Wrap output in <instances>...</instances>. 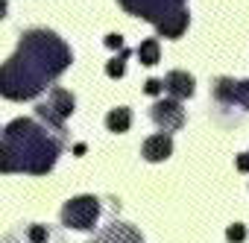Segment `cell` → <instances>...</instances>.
Here are the masks:
<instances>
[{
	"instance_id": "6da1fadb",
	"label": "cell",
	"mask_w": 249,
	"mask_h": 243,
	"mask_svg": "<svg viewBox=\"0 0 249 243\" xmlns=\"http://www.w3.org/2000/svg\"><path fill=\"white\" fill-rule=\"evenodd\" d=\"M71 62V50L44 30H33L21 38V50L0 68V94L9 100L36 97L50 79H56Z\"/></svg>"
},
{
	"instance_id": "7a4b0ae2",
	"label": "cell",
	"mask_w": 249,
	"mask_h": 243,
	"mask_svg": "<svg viewBox=\"0 0 249 243\" xmlns=\"http://www.w3.org/2000/svg\"><path fill=\"white\" fill-rule=\"evenodd\" d=\"M62 144L47 141V132L38 129L33 120H15L3 132V144H0V170H30V158H38V170L47 173L59 156Z\"/></svg>"
},
{
	"instance_id": "3957f363",
	"label": "cell",
	"mask_w": 249,
	"mask_h": 243,
	"mask_svg": "<svg viewBox=\"0 0 249 243\" xmlns=\"http://www.w3.org/2000/svg\"><path fill=\"white\" fill-rule=\"evenodd\" d=\"M100 214V202L94 196H76L62 208V223L73 228H94Z\"/></svg>"
},
{
	"instance_id": "277c9868",
	"label": "cell",
	"mask_w": 249,
	"mask_h": 243,
	"mask_svg": "<svg viewBox=\"0 0 249 243\" xmlns=\"http://www.w3.org/2000/svg\"><path fill=\"white\" fill-rule=\"evenodd\" d=\"M71 111H73V97H71L65 88H53V91L47 94V100L38 105V114L47 117L50 123H56V126L65 123V117H68Z\"/></svg>"
},
{
	"instance_id": "5b68a950",
	"label": "cell",
	"mask_w": 249,
	"mask_h": 243,
	"mask_svg": "<svg viewBox=\"0 0 249 243\" xmlns=\"http://www.w3.org/2000/svg\"><path fill=\"white\" fill-rule=\"evenodd\" d=\"M153 120L164 132H176L185 126V111H182L179 100H159L153 105Z\"/></svg>"
},
{
	"instance_id": "8992f818",
	"label": "cell",
	"mask_w": 249,
	"mask_h": 243,
	"mask_svg": "<svg viewBox=\"0 0 249 243\" xmlns=\"http://www.w3.org/2000/svg\"><path fill=\"white\" fill-rule=\"evenodd\" d=\"M141 153H144L147 161H164L173 153V141H170L167 132H159V135H153V138L144 141V150Z\"/></svg>"
},
{
	"instance_id": "52a82bcc",
	"label": "cell",
	"mask_w": 249,
	"mask_h": 243,
	"mask_svg": "<svg viewBox=\"0 0 249 243\" xmlns=\"http://www.w3.org/2000/svg\"><path fill=\"white\" fill-rule=\"evenodd\" d=\"M161 82H164V88H167L176 100H185V97L194 94V76L185 73V70H170Z\"/></svg>"
},
{
	"instance_id": "ba28073f",
	"label": "cell",
	"mask_w": 249,
	"mask_h": 243,
	"mask_svg": "<svg viewBox=\"0 0 249 243\" xmlns=\"http://www.w3.org/2000/svg\"><path fill=\"white\" fill-rule=\"evenodd\" d=\"M156 27H159V33H161L164 38H179V35L185 33V27H188V12L176 9V12L164 15V18H161Z\"/></svg>"
},
{
	"instance_id": "9c48e42d",
	"label": "cell",
	"mask_w": 249,
	"mask_h": 243,
	"mask_svg": "<svg viewBox=\"0 0 249 243\" xmlns=\"http://www.w3.org/2000/svg\"><path fill=\"white\" fill-rule=\"evenodd\" d=\"M129 123H132V111L126 108V105H120V108H111L108 114H106V126H108V132H126L129 129Z\"/></svg>"
},
{
	"instance_id": "30bf717a",
	"label": "cell",
	"mask_w": 249,
	"mask_h": 243,
	"mask_svg": "<svg viewBox=\"0 0 249 243\" xmlns=\"http://www.w3.org/2000/svg\"><path fill=\"white\" fill-rule=\"evenodd\" d=\"M138 59H141V65H159V41H156V38L141 41V47H138Z\"/></svg>"
},
{
	"instance_id": "8fae6325",
	"label": "cell",
	"mask_w": 249,
	"mask_h": 243,
	"mask_svg": "<svg viewBox=\"0 0 249 243\" xmlns=\"http://www.w3.org/2000/svg\"><path fill=\"white\" fill-rule=\"evenodd\" d=\"M129 56V50H120V59H111L108 65H106V73L111 76V79H120L123 73H126V68H123V59Z\"/></svg>"
},
{
	"instance_id": "7c38bea8",
	"label": "cell",
	"mask_w": 249,
	"mask_h": 243,
	"mask_svg": "<svg viewBox=\"0 0 249 243\" xmlns=\"http://www.w3.org/2000/svg\"><path fill=\"white\" fill-rule=\"evenodd\" d=\"M246 237V228L240 226V223H234V226H229L226 228V240H231V243H240Z\"/></svg>"
},
{
	"instance_id": "4fadbf2b",
	"label": "cell",
	"mask_w": 249,
	"mask_h": 243,
	"mask_svg": "<svg viewBox=\"0 0 249 243\" xmlns=\"http://www.w3.org/2000/svg\"><path fill=\"white\" fill-rule=\"evenodd\" d=\"M144 91H147V94H153V97H159V94L164 91V82H161V79H147Z\"/></svg>"
},
{
	"instance_id": "5bb4252c",
	"label": "cell",
	"mask_w": 249,
	"mask_h": 243,
	"mask_svg": "<svg viewBox=\"0 0 249 243\" xmlns=\"http://www.w3.org/2000/svg\"><path fill=\"white\" fill-rule=\"evenodd\" d=\"M106 47H111V50H123V38H120V35H108V38H106Z\"/></svg>"
},
{
	"instance_id": "9a60e30c",
	"label": "cell",
	"mask_w": 249,
	"mask_h": 243,
	"mask_svg": "<svg viewBox=\"0 0 249 243\" xmlns=\"http://www.w3.org/2000/svg\"><path fill=\"white\" fill-rule=\"evenodd\" d=\"M237 170H243V173L249 170V156H240V158H237Z\"/></svg>"
},
{
	"instance_id": "2e32d148",
	"label": "cell",
	"mask_w": 249,
	"mask_h": 243,
	"mask_svg": "<svg viewBox=\"0 0 249 243\" xmlns=\"http://www.w3.org/2000/svg\"><path fill=\"white\" fill-rule=\"evenodd\" d=\"M6 18V0H0V21Z\"/></svg>"
}]
</instances>
